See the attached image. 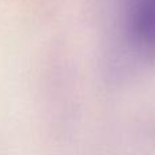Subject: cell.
<instances>
[{
    "label": "cell",
    "mask_w": 155,
    "mask_h": 155,
    "mask_svg": "<svg viewBox=\"0 0 155 155\" xmlns=\"http://www.w3.org/2000/svg\"><path fill=\"white\" fill-rule=\"evenodd\" d=\"M128 30L139 48L155 54V0H129Z\"/></svg>",
    "instance_id": "obj_1"
}]
</instances>
